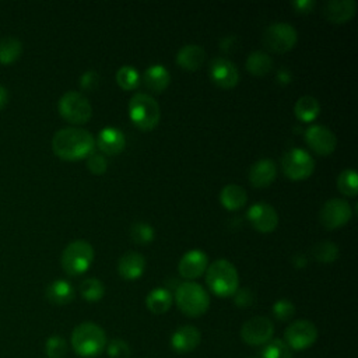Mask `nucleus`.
Returning <instances> with one entry per match:
<instances>
[{
	"instance_id": "32",
	"label": "nucleus",
	"mask_w": 358,
	"mask_h": 358,
	"mask_svg": "<svg viewBox=\"0 0 358 358\" xmlns=\"http://www.w3.org/2000/svg\"><path fill=\"white\" fill-rule=\"evenodd\" d=\"M116 83L122 90H136L140 84V74L133 66H122L116 71Z\"/></svg>"
},
{
	"instance_id": "33",
	"label": "nucleus",
	"mask_w": 358,
	"mask_h": 358,
	"mask_svg": "<svg viewBox=\"0 0 358 358\" xmlns=\"http://www.w3.org/2000/svg\"><path fill=\"white\" fill-rule=\"evenodd\" d=\"M312 255L320 263H331L338 257V248L330 241H322L313 246Z\"/></svg>"
},
{
	"instance_id": "23",
	"label": "nucleus",
	"mask_w": 358,
	"mask_h": 358,
	"mask_svg": "<svg viewBox=\"0 0 358 358\" xmlns=\"http://www.w3.org/2000/svg\"><path fill=\"white\" fill-rule=\"evenodd\" d=\"M171 81V74L162 64H152L147 67L143 74L144 85L152 92H162Z\"/></svg>"
},
{
	"instance_id": "10",
	"label": "nucleus",
	"mask_w": 358,
	"mask_h": 358,
	"mask_svg": "<svg viewBox=\"0 0 358 358\" xmlns=\"http://www.w3.org/2000/svg\"><path fill=\"white\" fill-rule=\"evenodd\" d=\"M352 217L351 206L344 199H330L327 200L320 210L319 218L324 228L327 229H337L345 225Z\"/></svg>"
},
{
	"instance_id": "41",
	"label": "nucleus",
	"mask_w": 358,
	"mask_h": 358,
	"mask_svg": "<svg viewBox=\"0 0 358 358\" xmlns=\"http://www.w3.org/2000/svg\"><path fill=\"white\" fill-rule=\"evenodd\" d=\"M255 295L249 288H241L236 289V292L234 294V302L236 306L239 308H248L253 303Z\"/></svg>"
},
{
	"instance_id": "3",
	"label": "nucleus",
	"mask_w": 358,
	"mask_h": 358,
	"mask_svg": "<svg viewBox=\"0 0 358 358\" xmlns=\"http://www.w3.org/2000/svg\"><path fill=\"white\" fill-rule=\"evenodd\" d=\"M206 282L217 296H232L239 285L236 267L227 259H218L207 266Z\"/></svg>"
},
{
	"instance_id": "19",
	"label": "nucleus",
	"mask_w": 358,
	"mask_h": 358,
	"mask_svg": "<svg viewBox=\"0 0 358 358\" xmlns=\"http://www.w3.org/2000/svg\"><path fill=\"white\" fill-rule=\"evenodd\" d=\"M357 11L354 0H330L323 6V17L331 24L348 22Z\"/></svg>"
},
{
	"instance_id": "42",
	"label": "nucleus",
	"mask_w": 358,
	"mask_h": 358,
	"mask_svg": "<svg viewBox=\"0 0 358 358\" xmlns=\"http://www.w3.org/2000/svg\"><path fill=\"white\" fill-rule=\"evenodd\" d=\"M291 7L298 14H308L315 8V1L312 0H295L291 3Z\"/></svg>"
},
{
	"instance_id": "22",
	"label": "nucleus",
	"mask_w": 358,
	"mask_h": 358,
	"mask_svg": "<svg viewBox=\"0 0 358 358\" xmlns=\"http://www.w3.org/2000/svg\"><path fill=\"white\" fill-rule=\"evenodd\" d=\"M206 59V50L194 43L185 45L176 53V63L187 71L197 70Z\"/></svg>"
},
{
	"instance_id": "5",
	"label": "nucleus",
	"mask_w": 358,
	"mask_h": 358,
	"mask_svg": "<svg viewBox=\"0 0 358 358\" xmlns=\"http://www.w3.org/2000/svg\"><path fill=\"white\" fill-rule=\"evenodd\" d=\"M129 116L140 130H152L159 123V105L151 95L137 92L129 101Z\"/></svg>"
},
{
	"instance_id": "13",
	"label": "nucleus",
	"mask_w": 358,
	"mask_h": 358,
	"mask_svg": "<svg viewBox=\"0 0 358 358\" xmlns=\"http://www.w3.org/2000/svg\"><path fill=\"white\" fill-rule=\"evenodd\" d=\"M208 76L211 81L222 88L231 90L239 83V71L236 66L227 57H214L208 66Z\"/></svg>"
},
{
	"instance_id": "27",
	"label": "nucleus",
	"mask_w": 358,
	"mask_h": 358,
	"mask_svg": "<svg viewBox=\"0 0 358 358\" xmlns=\"http://www.w3.org/2000/svg\"><path fill=\"white\" fill-rule=\"evenodd\" d=\"M294 113L298 120L303 123H309L315 120L320 113V103L315 96L303 95L301 96L294 106Z\"/></svg>"
},
{
	"instance_id": "30",
	"label": "nucleus",
	"mask_w": 358,
	"mask_h": 358,
	"mask_svg": "<svg viewBox=\"0 0 358 358\" xmlns=\"http://www.w3.org/2000/svg\"><path fill=\"white\" fill-rule=\"evenodd\" d=\"M80 294L85 301L96 302L102 299V296L105 295V285L101 280L95 277H90L80 284Z\"/></svg>"
},
{
	"instance_id": "25",
	"label": "nucleus",
	"mask_w": 358,
	"mask_h": 358,
	"mask_svg": "<svg viewBox=\"0 0 358 358\" xmlns=\"http://www.w3.org/2000/svg\"><path fill=\"white\" fill-rule=\"evenodd\" d=\"M172 302H173V296L171 291L162 287L151 289L145 296V306L154 315H162L168 312L169 308L172 306Z\"/></svg>"
},
{
	"instance_id": "37",
	"label": "nucleus",
	"mask_w": 358,
	"mask_h": 358,
	"mask_svg": "<svg viewBox=\"0 0 358 358\" xmlns=\"http://www.w3.org/2000/svg\"><path fill=\"white\" fill-rule=\"evenodd\" d=\"M105 348H106V354L109 358H129L131 354L129 344L120 338H115V340L106 343Z\"/></svg>"
},
{
	"instance_id": "43",
	"label": "nucleus",
	"mask_w": 358,
	"mask_h": 358,
	"mask_svg": "<svg viewBox=\"0 0 358 358\" xmlns=\"http://www.w3.org/2000/svg\"><path fill=\"white\" fill-rule=\"evenodd\" d=\"M7 101H8V92L3 85H0V109L6 106Z\"/></svg>"
},
{
	"instance_id": "20",
	"label": "nucleus",
	"mask_w": 358,
	"mask_h": 358,
	"mask_svg": "<svg viewBox=\"0 0 358 358\" xmlns=\"http://www.w3.org/2000/svg\"><path fill=\"white\" fill-rule=\"evenodd\" d=\"M95 143L105 155H117L124 150L126 137L116 127H103L98 133Z\"/></svg>"
},
{
	"instance_id": "31",
	"label": "nucleus",
	"mask_w": 358,
	"mask_h": 358,
	"mask_svg": "<svg viewBox=\"0 0 358 358\" xmlns=\"http://www.w3.org/2000/svg\"><path fill=\"white\" fill-rule=\"evenodd\" d=\"M337 189L340 193L348 197H355L358 194V176L351 168L344 169L337 178Z\"/></svg>"
},
{
	"instance_id": "17",
	"label": "nucleus",
	"mask_w": 358,
	"mask_h": 358,
	"mask_svg": "<svg viewBox=\"0 0 358 358\" xmlns=\"http://www.w3.org/2000/svg\"><path fill=\"white\" fill-rule=\"evenodd\" d=\"M201 341V333L197 327L185 324L173 331L171 336V345L179 354H187L197 348Z\"/></svg>"
},
{
	"instance_id": "36",
	"label": "nucleus",
	"mask_w": 358,
	"mask_h": 358,
	"mask_svg": "<svg viewBox=\"0 0 358 358\" xmlns=\"http://www.w3.org/2000/svg\"><path fill=\"white\" fill-rule=\"evenodd\" d=\"M45 352L49 358H64L67 354V343L62 336H50L45 343Z\"/></svg>"
},
{
	"instance_id": "21",
	"label": "nucleus",
	"mask_w": 358,
	"mask_h": 358,
	"mask_svg": "<svg viewBox=\"0 0 358 358\" xmlns=\"http://www.w3.org/2000/svg\"><path fill=\"white\" fill-rule=\"evenodd\" d=\"M145 268V259L141 253L130 250L120 256L117 262V271L123 280L131 281L141 277Z\"/></svg>"
},
{
	"instance_id": "4",
	"label": "nucleus",
	"mask_w": 358,
	"mask_h": 358,
	"mask_svg": "<svg viewBox=\"0 0 358 358\" xmlns=\"http://www.w3.org/2000/svg\"><path fill=\"white\" fill-rule=\"evenodd\" d=\"M175 302L186 316L197 317L207 312L210 306V295L200 284L185 281L176 288Z\"/></svg>"
},
{
	"instance_id": "14",
	"label": "nucleus",
	"mask_w": 358,
	"mask_h": 358,
	"mask_svg": "<svg viewBox=\"0 0 358 358\" xmlns=\"http://www.w3.org/2000/svg\"><path fill=\"white\" fill-rule=\"evenodd\" d=\"M305 141L317 155H330L337 145L334 133L322 124H312L305 130Z\"/></svg>"
},
{
	"instance_id": "24",
	"label": "nucleus",
	"mask_w": 358,
	"mask_h": 358,
	"mask_svg": "<svg viewBox=\"0 0 358 358\" xmlns=\"http://www.w3.org/2000/svg\"><path fill=\"white\" fill-rule=\"evenodd\" d=\"M74 288L66 280H55L52 281L46 289L45 296L53 305H66L74 299Z\"/></svg>"
},
{
	"instance_id": "28",
	"label": "nucleus",
	"mask_w": 358,
	"mask_h": 358,
	"mask_svg": "<svg viewBox=\"0 0 358 358\" xmlns=\"http://www.w3.org/2000/svg\"><path fill=\"white\" fill-rule=\"evenodd\" d=\"M273 64H274L273 59L266 52H262V50L252 52L245 62L246 70L250 74L257 77H264L266 74H268L273 69Z\"/></svg>"
},
{
	"instance_id": "1",
	"label": "nucleus",
	"mask_w": 358,
	"mask_h": 358,
	"mask_svg": "<svg viewBox=\"0 0 358 358\" xmlns=\"http://www.w3.org/2000/svg\"><path fill=\"white\" fill-rule=\"evenodd\" d=\"M94 136L81 127H64L52 137V150L60 159L78 161L94 152Z\"/></svg>"
},
{
	"instance_id": "40",
	"label": "nucleus",
	"mask_w": 358,
	"mask_h": 358,
	"mask_svg": "<svg viewBox=\"0 0 358 358\" xmlns=\"http://www.w3.org/2000/svg\"><path fill=\"white\" fill-rule=\"evenodd\" d=\"M99 74L95 70H88L80 77V87L84 91H94L99 85Z\"/></svg>"
},
{
	"instance_id": "2",
	"label": "nucleus",
	"mask_w": 358,
	"mask_h": 358,
	"mask_svg": "<svg viewBox=\"0 0 358 358\" xmlns=\"http://www.w3.org/2000/svg\"><path fill=\"white\" fill-rule=\"evenodd\" d=\"M106 343L103 329L92 322L80 323L71 333V347L83 358L98 357L105 350Z\"/></svg>"
},
{
	"instance_id": "29",
	"label": "nucleus",
	"mask_w": 358,
	"mask_h": 358,
	"mask_svg": "<svg viewBox=\"0 0 358 358\" xmlns=\"http://www.w3.org/2000/svg\"><path fill=\"white\" fill-rule=\"evenodd\" d=\"M22 53V43L15 36L0 38V63L11 64L20 59Z\"/></svg>"
},
{
	"instance_id": "6",
	"label": "nucleus",
	"mask_w": 358,
	"mask_h": 358,
	"mask_svg": "<svg viewBox=\"0 0 358 358\" xmlns=\"http://www.w3.org/2000/svg\"><path fill=\"white\" fill-rule=\"evenodd\" d=\"M94 260V249L90 242L77 239L70 242L60 257L63 270L69 275H80L85 273Z\"/></svg>"
},
{
	"instance_id": "8",
	"label": "nucleus",
	"mask_w": 358,
	"mask_h": 358,
	"mask_svg": "<svg viewBox=\"0 0 358 358\" xmlns=\"http://www.w3.org/2000/svg\"><path fill=\"white\" fill-rule=\"evenodd\" d=\"M281 168L288 179L295 182L305 180L315 171V159L302 148H291L282 155Z\"/></svg>"
},
{
	"instance_id": "9",
	"label": "nucleus",
	"mask_w": 358,
	"mask_h": 358,
	"mask_svg": "<svg viewBox=\"0 0 358 358\" xmlns=\"http://www.w3.org/2000/svg\"><path fill=\"white\" fill-rule=\"evenodd\" d=\"M298 41L296 29L288 22H273L263 32V43L275 53L291 50Z\"/></svg>"
},
{
	"instance_id": "35",
	"label": "nucleus",
	"mask_w": 358,
	"mask_h": 358,
	"mask_svg": "<svg viewBox=\"0 0 358 358\" xmlns=\"http://www.w3.org/2000/svg\"><path fill=\"white\" fill-rule=\"evenodd\" d=\"M130 238L138 245H147L154 239V228L144 221L134 222L130 227Z\"/></svg>"
},
{
	"instance_id": "38",
	"label": "nucleus",
	"mask_w": 358,
	"mask_h": 358,
	"mask_svg": "<svg viewBox=\"0 0 358 358\" xmlns=\"http://www.w3.org/2000/svg\"><path fill=\"white\" fill-rule=\"evenodd\" d=\"M273 315H274V317L277 320L287 322V320H289L295 315V306L288 299H278L273 305Z\"/></svg>"
},
{
	"instance_id": "39",
	"label": "nucleus",
	"mask_w": 358,
	"mask_h": 358,
	"mask_svg": "<svg viewBox=\"0 0 358 358\" xmlns=\"http://www.w3.org/2000/svg\"><path fill=\"white\" fill-rule=\"evenodd\" d=\"M87 168L95 175H102L108 169V161L102 154L98 152H91L87 157Z\"/></svg>"
},
{
	"instance_id": "15",
	"label": "nucleus",
	"mask_w": 358,
	"mask_h": 358,
	"mask_svg": "<svg viewBox=\"0 0 358 358\" xmlns=\"http://www.w3.org/2000/svg\"><path fill=\"white\" fill-rule=\"evenodd\" d=\"M246 217L250 225L262 234L274 231L278 224L277 211L274 210V207H271L267 203H256L250 206L246 213Z\"/></svg>"
},
{
	"instance_id": "11",
	"label": "nucleus",
	"mask_w": 358,
	"mask_h": 358,
	"mask_svg": "<svg viewBox=\"0 0 358 358\" xmlns=\"http://www.w3.org/2000/svg\"><path fill=\"white\" fill-rule=\"evenodd\" d=\"M317 338V329L309 320L292 322L284 333V343L291 350H305L310 347Z\"/></svg>"
},
{
	"instance_id": "18",
	"label": "nucleus",
	"mask_w": 358,
	"mask_h": 358,
	"mask_svg": "<svg viewBox=\"0 0 358 358\" xmlns=\"http://www.w3.org/2000/svg\"><path fill=\"white\" fill-rule=\"evenodd\" d=\"M277 176V165L273 159L262 158L256 161L249 169V182L253 187H267L270 186Z\"/></svg>"
},
{
	"instance_id": "12",
	"label": "nucleus",
	"mask_w": 358,
	"mask_h": 358,
	"mask_svg": "<svg viewBox=\"0 0 358 358\" xmlns=\"http://www.w3.org/2000/svg\"><path fill=\"white\" fill-rule=\"evenodd\" d=\"M274 333L273 322L266 316H255L246 320L241 329L242 340L249 345L267 344Z\"/></svg>"
},
{
	"instance_id": "16",
	"label": "nucleus",
	"mask_w": 358,
	"mask_h": 358,
	"mask_svg": "<svg viewBox=\"0 0 358 358\" xmlns=\"http://www.w3.org/2000/svg\"><path fill=\"white\" fill-rule=\"evenodd\" d=\"M208 266V257L203 250L193 249L186 252L179 263H178V271L179 274L186 280H194L199 278Z\"/></svg>"
},
{
	"instance_id": "26",
	"label": "nucleus",
	"mask_w": 358,
	"mask_h": 358,
	"mask_svg": "<svg viewBox=\"0 0 358 358\" xmlns=\"http://www.w3.org/2000/svg\"><path fill=\"white\" fill-rule=\"evenodd\" d=\"M220 201L222 207L229 211H235L242 208L248 201V194L245 189L239 185H227L221 189Z\"/></svg>"
},
{
	"instance_id": "34",
	"label": "nucleus",
	"mask_w": 358,
	"mask_h": 358,
	"mask_svg": "<svg viewBox=\"0 0 358 358\" xmlns=\"http://www.w3.org/2000/svg\"><path fill=\"white\" fill-rule=\"evenodd\" d=\"M262 358H292V352L284 340L274 338L264 344V348L262 350Z\"/></svg>"
},
{
	"instance_id": "7",
	"label": "nucleus",
	"mask_w": 358,
	"mask_h": 358,
	"mask_svg": "<svg viewBox=\"0 0 358 358\" xmlns=\"http://www.w3.org/2000/svg\"><path fill=\"white\" fill-rule=\"evenodd\" d=\"M60 116L73 124L87 123L92 116V106L85 95L78 91H67L57 102Z\"/></svg>"
}]
</instances>
